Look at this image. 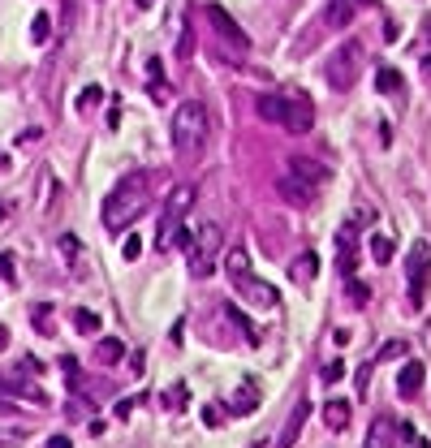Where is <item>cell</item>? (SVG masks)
I'll list each match as a JSON object with an SVG mask.
<instances>
[{
	"label": "cell",
	"instance_id": "obj_26",
	"mask_svg": "<svg viewBox=\"0 0 431 448\" xmlns=\"http://www.w3.org/2000/svg\"><path fill=\"white\" fill-rule=\"evenodd\" d=\"M138 254H142V237H138V233H125V242H121V259H125V263H134Z\"/></svg>",
	"mask_w": 431,
	"mask_h": 448
},
{
	"label": "cell",
	"instance_id": "obj_3",
	"mask_svg": "<svg viewBox=\"0 0 431 448\" xmlns=\"http://www.w3.org/2000/svg\"><path fill=\"white\" fill-rule=\"evenodd\" d=\"M195 207V190L190 186H173V194H168V207H164V216H159V229H155V250L159 254H168L173 246L181 242V233H186V212Z\"/></svg>",
	"mask_w": 431,
	"mask_h": 448
},
{
	"label": "cell",
	"instance_id": "obj_28",
	"mask_svg": "<svg viewBox=\"0 0 431 448\" xmlns=\"http://www.w3.org/2000/svg\"><path fill=\"white\" fill-rule=\"evenodd\" d=\"M30 319H35V332H52V311H47V306H35V311H30Z\"/></svg>",
	"mask_w": 431,
	"mask_h": 448
},
{
	"label": "cell",
	"instance_id": "obj_15",
	"mask_svg": "<svg viewBox=\"0 0 431 448\" xmlns=\"http://www.w3.org/2000/svg\"><path fill=\"white\" fill-rule=\"evenodd\" d=\"M423 379H427V366H423V362H406L401 375H397V392H401V396H414V392L423 388Z\"/></svg>",
	"mask_w": 431,
	"mask_h": 448
},
{
	"label": "cell",
	"instance_id": "obj_18",
	"mask_svg": "<svg viewBox=\"0 0 431 448\" xmlns=\"http://www.w3.org/2000/svg\"><path fill=\"white\" fill-rule=\"evenodd\" d=\"M220 315H225V319H229V324H233V328H242V336H246V341H250V345H259V328H254V324H250V319H246L242 311H237V306H233V302H225V311H220Z\"/></svg>",
	"mask_w": 431,
	"mask_h": 448
},
{
	"label": "cell",
	"instance_id": "obj_7",
	"mask_svg": "<svg viewBox=\"0 0 431 448\" xmlns=\"http://www.w3.org/2000/svg\"><path fill=\"white\" fill-rule=\"evenodd\" d=\"M280 104H285V117H280V130H289V134H307L311 125H315V104L307 100L302 91H280Z\"/></svg>",
	"mask_w": 431,
	"mask_h": 448
},
{
	"label": "cell",
	"instance_id": "obj_31",
	"mask_svg": "<svg viewBox=\"0 0 431 448\" xmlns=\"http://www.w3.org/2000/svg\"><path fill=\"white\" fill-rule=\"evenodd\" d=\"M401 354H406V341H388L384 349H379V358H375V362H388V358H401Z\"/></svg>",
	"mask_w": 431,
	"mask_h": 448
},
{
	"label": "cell",
	"instance_id": "obj_38",
	"mask_svg": "<svg viewBox=\"0 0 431 448\" xmlns=\"http://www.w3.org/2000/svg\"><path fill=\"white\" fill-rule=\"evenodd\" d=\"M410 448H431V444H427L423 436H414V440H410Z\"/></svg>",
	"mask_w": 431,
	"mask_h": 448
},
{
	"label": "cell",
	"instance_id": "obj_37",
	"mask_svg": "<svg viewBox=\"0 0 431 448\" xmlns=\"http://www.w3.org/2000/svg\"><path fill=\"white\" fill-rule=\"evenodd\" d=\"M0 349H9V328L0 324Z\"/></svg>",
	"mask_w": 431,
	"mask_h": 448
},
{
	"label": "cell",
	"instance_id": "obj_32",
	"mask_svg": "<svg viewBox=\"0 0 431 448\" xmlns=\"http://www.w3.org/2000/svg\"><path fill=\"white\" fill-rule=\"evenodd\" d=\"M168 405H173V410H181V405H190V388H181V383H177V388L168 392Z\"/></svg>",
	"mask_w": 431,
	"mask_h": 448
},
{
	"label": "cell",
	"instance_id": "obj_25",
	"mask_svg": "<svg viewBox=\"0 0 431 448\" xmlns=\"http://www.w3.org/2000/svg\"><path fill=\"white\" fill-rule=\"evenodd\" d=\"M74 328L82 332V336L100 332V315H95V311H74Z\"/></svg>",
	"mask_w": 431,
	"mask_h": 448
},
{
	"label": "cell",
	"instance_id": "obj_12",
	"mask_svg": "<svg viewBox=\"0 0 431 448\" xmlns=\"http://www.w3.org/2000/svg\"><path fill=\"white\" fill-rule=\"evenodd\" d=\"M289 177H302L311 186H324L328 181V164H319L311 155H289Z\"/></svg>",
	"mask_w": 431,
	"mask_h": 448
},
{
	"label": "cell",
	"instance_id": "obj_9",
	"mask_svg": "<svg viewBox=\"0 0 431 448\" xmlns=\"http://www.w3.org/2000/svg\"><path fill=\"white\" fill-rule=\"evenodd\" d=\"M237 284V293H242L250 306H263V311H272L276 302H280V293L272 289V284L267 280H254V276H242V280H233Z\"/></svg>",
	"mask_w": 431,
	"mask_h": 448
},
{
	"label": "cell",
	"instance_id": "obj_29",
	"mask_svg": "<svg viewBox=\"0 0 431 448\" xmlns=\"http://www.w3.org/2000/svg\"><path fill=\"white\" fill-rule=\"evenodd\" d=\"M366 298H371V289H366L362 280H349V302H354V306H366Z\"/></svg>",
	"mask_w": 431,
	"mask_h": 448
},
{
	"label": "cell",
	"instance_id": "obj_8",
	"mask_svg": "<svg viewBox=\"0 0 431 448\" xmlns=\"http://www.w3.org/2000/svg\"><path fill=\"white\" fill-rule=\"evenodd\" d=\"M406 276H410V306H423L427 276H431V246H427V242H414V246H410Z\"/></svg>",
	"mask_w": 431,
	"mask_h": 448
},
{
	"label": "cell",
	"instance_id": "obj_35",
	"mask_svg": "<svg viewBox=\"0 0 431 448\" xmlns=\"http://www.w3.org/2000/svg\"><path fill=\"white\" fill-rule=\"evenodd\" d=\"M203 423H207V427H216V423H220V410H216V405H207V410H203Z\"/></svg>",
	"mask_w": 431,
	"mask_h": 448
},
{
	"label": "cell",
	"instance_id": "obj_23",
	"mask_svg": "<svg viewBox=\"0 0 431 448\" xmlns=\"http://www.w3.org/2000/svg\"><path fill=\"white\" fill-rule=\"evenodd\" d=\"M354 9H358V0H332V9H328V26H345L349 18H354Z\"/></svg>",
	"mask_w": 431,
	"mask_h": 448
},
{
	"label": "cell",
	"instance_id": "obj_17",
	"mask_svg": "<svg viewBox=\"0 0 431 448\" xmlns=\"http://www.w3.org/2000/svg\"><path fill=\"white\" fill-rule=\"evenodd\" d=\"M125 358V345L117 341V336H104L100 345H95V362H104V366H117Z\"/></svg>",
	"mask_w": 431,
	"mask_h": 448
},
{
	"label": "cell",
	"instance_id": "obj_39",
	"mask_svg": "<svg viewBox=\"0 0 431 448\" xmlns=\"http://www.w3.org/2000/svg\"><path fill=\"white\" fill-rule=\"evenodd\" d=\"M423 74H427V78H431V56H423Z\"/></svg>",
	"mask_w": 431,
	"mask_h": 448
},
{
	"label": "cell",
	"instance_id": "obj_34",
	"mask_svg": "<svg viewBox=\"0 0 431 448\" xmlns=\"http://www.w3.org/2000/svg\"><path fill=\"white\" fill-rule=\"evenodd\" d=\"M43 448H74V440H69V436H47Z\"/></svg>",
	"mask_w": 431,
	"mask_h": 448
},
{
	"label": "cell",
	"instance_id": "obj_36",
	"mask_svg": "<svg viewBox=\"0 0 431 448\" xmlns=\"http://www.w3.org/2000/svg\"><path fill=\"white\" fill-rule=\"evenodd\" d=\"M60 250H65L69 259H74V254H78V237H60Z\"/></svg>",
	"mask_w": 431,
	"mask_h": 448
},
{
	"label": "cell",
	"instance_id": "obj_33",
	"mask_svg": "<svg viewBox=\"0 0 431 448\" xmlns=\"http://www.w3.org/2000/svg\"><path fill=\"white\" fill-rule=\"evenodd\" d=\"M0 276H5V280L18 276V263H13V254H0Z\"/></svg>",
	"mask_w": 431,
	"mask_h": 448
},
{
	"label": "cell",
	"instance_id": "obj_6",
	"mask_svg": "<svg viewBox=\"0 0 431 448\" xmlns=\"http://www.w3.org/2000/svg\"><path fill=\"white\" fill-rule=\"evenodd\" d=\"M207 22H212V30H216V39L225 43V52L229 56H242V52H250V35L242 26H237L233 18L220 5H207Z\"/></svg>",
	"mask_w": 431,
	"mask_h": 448
},
{
	"label": "cell",
	"instance_id": "obj_24",
	"mask_svg": "<svg viewBox=\"0 0 431 448\" xmlns=\"http://www.w3.org/2000/svg\"><path fill=\"white\" fill-rule=\"evenodd\" d=\"M375 82H379V91H384V95H397V91H401V74L384 65V69L375 74Z\"/></svg>",
	"mask_w": 431,
	"mask_h": 448
},
{
	"label": "cell",
	"instance_id": "obj_13",
	"mask_svg": "<svg viewBox=\"0 0 431 448\" xmlns=\"http://www.w3.org/2000/svg\"><path fill=\"white\" fill-rule=\"evenodd\" d=\"M311 418V401H298L294 405V414H289V423L280 427V440H276V448H294L298 444V436H302V423Z\"/></svg>",
	"mask_w": 431,
	"mask_h": 448
},
{
	"label": "cell",
	"instance_id": "obj_20",
	"mask_svg": "<svg viewBox=\"0 0 431 448\" xmlns=\"http://www.w3.org/2000/svg\"><path fill=\"white\" fill-rule=\"evenodd\" d=\"M47 39H52V18H47V9H39L35 18H30V43L43 47Z\"/></svg>",
	"mask_w": 431,
	"mask_h": 448
},
{
	"label": "cell",
	"instance_id": "obj_11",
	"mask_svg": "<svg viewBox=\"0 0 431 448\" xmlns=\"http://www.w3.org/2000/svg\"><path fill=\"white\" fill-rule=\"evenodd\" d=\"M280 199L285 203H294V207H311L315 203V194H319V186H311V181H302V177H289V172H285L280 177Z\"/></svg>",
	"mask_w": 431,
	"mask_h": 448
},
{
	"label": "cell",
	"instance_id": "obj_19",
	"mask_svg": "<svg viewBox=\"0 0 431 448\" xmlns=\"http://www.w3.org/2000/svg\"><path fill=\"white\" fill-rule=\"evenodd\" d=\"M254 405H259V388H254V383H242V388L233 392V401H229V414H250Z\"/></svg>",
	"mask_w": 431,
	"mask_h": 448
},
{
	"label": "cell",
	"instance_id": "obj_10",
	"mask_svg": "<svg viewBox=\"0 0 431 448\" xmlns=\"http://www.w3.org/2000/svg\"><path fill=\"white\" fill-rule=\"evenodd\" d=\"M354 263H358V224H341L337 233V267L345 276H354Z\"/></svg>",
	"mask_w": 431,
	"mask_h": 448
},
{
	"label": "cell",
	"instance_id": "obj_30",
	"mask_svg": "<svg viewBox=\"0 0 431 448\" xmlns=\"http://www.w3.org/2000/svg\"><path fill=\"white\" fill-rule=\"evenodd\" d=\"M100 100H104V87H87L82 95H78V108H95Z\"/></svg>",
	"mask_w": 431,
	"mask_h": 448
},
{
	"label": "cell",
	"instance_id": "obj_14",
	"mask_svg": "<svg viewBox=\"0 0 431 448\" xmlns=\"http://www.w3.org/2000/svg\"><path fill=\"white\" fill-rule=\"evenodd\" d=\"M315 276H319V254H315V250H302L298 259L289 263V280H294V284H311Z\"/></svg>",
	"mask_w": 431,
	"mask_h": 448
},
{
	"label": "cell",
	"instance_id": "obj_4",
	"mask_svg": "<svg viewBox=\"0 0 431 448\" xmlns=\"http://www.w3.org/2000/svg\"><path fill=\"white\" fill-rule=\"evenodd\" d=\"M362 60H366V52H362V43H358V39L341 43L337 52L324 60V78H328V87H332V91H349V87L358 82V74H362Z\"/></svg>",
	"mask_w": 431,
	"mask_h": 448
},
{
	"label": "cell",
	"instance_id": "obj_40",
	"mask_svg": "<svg viewBox=\"0 0 431 448\" xmlns=\"http://www.w3.org/2000/svg\"><path fill=\"white\" fill-rule=\"evenodd\" d=\"M366 448H371V444H366Z\"/></svg>",
	"mask_w": 431,
	"mask_h": 448
},
{
	"label": "cell",
	"instance_id": "obj_16",
	"mask_svg": "<svg viewBox=\"0 0 431 448\" xmlns=\"http://www.w3.org/2000/svg\"><path fill=\"white\" fill-rule=\"evenodd\" d=\"M324 427L328 431H345L349 427V401H341V396H337V401H328L324 405Z\"/></svg>",
	"mask_w": 431,
	"mask_h": 448
},
{
	"label": "cell",
	"instance_id": "obj_22",
	"mask_svg": "<svg viewBox=\"0 0 431 448\" xmlns=\"http://www.w3.org/2000/svg\"><path fill=\"white\" fill-rule=\"evenodd\" d=\"M225 267H229V276H233V280L250 276V254H246L242 246H233V250H229V259H225Z\"/></svg>",
	"mask_w": 431,
	"mask_h": 448
},
{
	"label": "cell",
	"instance_id": "obj_1",
	"mask_svg": "<svg viewBox=\"0 0 431 448\" xmlns=\"http://www.w3.org/2000/svg\"><path fill=\"white\" fill-rule=\"evenodd\" d=\"M147 203H151V177H147V172H130V177H121L117 190L104 203V229L113 237L130 233V224L147 212Z\"/></svg>",
	"mask_w": 431,
	"mask_h": 448
},
{
	"label": "cell",
	"instance_id": "obj_27",
	"mask_svg": "<svg viewBox=\"0 0 431 448\" xmlns=\"http://www.w3.org/2000/svg\"><path fill=\"white\" fill-rule=\"evenodd\" d=\"M319 379H324V383H341V379H345V362H341V358L328 362L324 371H319Z\"/></svg>",
	"mask_w": 431,
	"mask_h": 448
},
{
	"label": "cell",
	"instance_id": "obj_21",
	"mask_svg": "<svg viewBox=\"0 0 431 448\" xmlns=\"http://www.w3.org/2000/svg\"><path fill=\"white\" fill-rule=\"evenodd\" d=\"M366 250H371V259H375V263H393V237H388V233H371Z\"/></svg>",
	"mask_w": 431,
	"mask_h": 448
},
{
	"label": "cell",
	"instance_id": "obj_2",
	"mask_svg": "<svg viewBox=\"0 0 431 448\" xmlns=\"http://www.w3.org/2000/svg\"><path fill=\"white\" fill-rule=\"evenodd\" d=\"M207 138H212V112L199 100H186L173 112V151L181 159H199L207 151Z\"/></svg>",
	"mask_w": 431,
	"mask_h": 448
},
{
	"label": "cell",
	"instance_id": "obj_5",
	"mask_svg": "<svg viewBox=\"0 0 431 448\" xmlns=\"http://www.w3.org/2000/svg\"><path fill=\"white\" fill-rule=\"evenodd\" d=\"M220 263V224H203L195 246H190V276L195 280H207Z\"/></svg>",
	"mask_w": 431,
	"mask_h": 448
}]
</instances>
